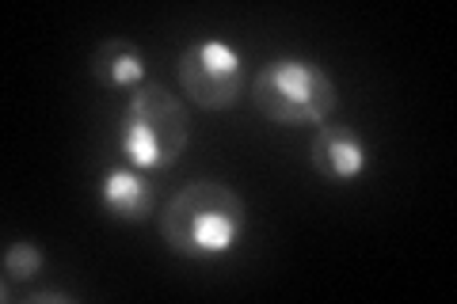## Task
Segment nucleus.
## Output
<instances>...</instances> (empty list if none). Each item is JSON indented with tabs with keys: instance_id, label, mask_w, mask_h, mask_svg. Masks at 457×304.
<instances>
[{
	"instance_id": "f257e3e1",
	"label": "nucleus",
	"mask_w": 457,
	"mask_h": 304,
	"mask_svg": "<svg viewBox=\"0 0 457 304\" xmlns=\"http://www.w3.org/2000/svg\"><path fill=\"white\" fill-rule=\"evenodd\" d=\"M248 228V210L237 191L218 179H195L168 201L161 213V236L176 255L221 259L240 243Z\"/></svg>"
},
{
	"instance_id": "f03ea898",
	"label": "nucleus",
	"mask_w": 457,
	"mask_h": 304,
	"mask_svg": "<svg viewBox=\"0 0 457 304\" xmlns=\"http://www.w3.org/2000/svg\"><path fill=\"white\" fill-rule=\"evenodd\" d=\"M191 119L164 84H141L130 95L119 126V149L137 171H164L187 152Z\"/></svg>"
},
{
	"instance_id": "7ed1b4c3",
	"label": "nucleus",
	"mask_w": 457,
	"mask_h": 304,
	"mask_svg": "<svg viewBox=\"0 0 457 304\" xmlns=\"http://www.w3.org/2000/svg\"><path fill=\"white\" fill-rule=\"evenodd\" d=\"M255 107L275 126H324L339 103L336 80L305 57H275L255 72Z\"/></svg>"
},
{
	"instance_id": "20e7f679",
	"label": "nucleus",
	"mask_w": 457,
	"mask_h": 304,
	"mask_svg": "<svg viewBox=\"0 0 457 304\" xmlns=\"http://www.w3.org/2000/svg\"><path fill=\"white\" fill-rule=\"evenodd\" d=\"M179 88L195 107L225 111L245 92V62L221 38L191 42L179 57Z\"/></svg>"
},
{
	"instance_id": "39448f33",
	"label": "nucleus",
	"mask_w": 457,
	"mask_h": 304,
	"mask_svg": "<svg viewBox=\"0 0 457 304\" xmlns=\"http://www.w3.org/2000/svg\"><path fill=\"white\" fill-rule=\"evenodd\" d=\"M309 164L328 183H354L366 171V144L351 126H320Z\"/></svg>"
},
{
	"instance_id": "423d86ee",
	"label": "nucleus",
	"mask_w": 457,
	"mask_h": 304,
	"mask_svg": "<svg viewBox=\"0 0 457 304\" xmlns=\"http://www.w3.org/2000/svg\"><path fill=\"white\" fill-rule=\"evenodd\" d=\"M99 201H104V210L114 217V221L137 225L153 213L156 191L137 168H114L99 179Z\"/></svg>"
},
{
	"instance_id": "0eeeda50",
	"label": "nucleus",
	"mask_w": 457,
	"mask_h": 304,
	"mask_svg": "<svg viewBox=\"0 0 457 304\" xmlns=\"http://www.w3.org/2000/svg\"><path fill=\"white\" fill-rule=\"evenodd\" d=\"M92 77L107 88H141L145 80V53L126 38L99 42L92 53Z\"/></svg>"
},
{
	"instance_id": "6e6552de",
	"label": "nucleus",
	"mask_w": 457,
	"mask_h": 304,
	"mask_svg": "<svg viewBox=\"0 0 457 304\" xmlns=\"http://www.w3.org/2000/svg\"><path fill=\"white\" fill-rule=\"evenodd\" d=\"M42 270V251L31 240H16L4 248V282H31Z\"/></svg>"
},
{
	"instance_id": "1a4fd4ad",
	"label": "nucleus",
	"mask_w": 457,
	"mask_h": 304,
	"mask_svg": "<svg viewBox=\"0 0 457 304\" xmlns=\"http://www.w3.org/2000/svg\"><path fill=\"white\" fill-rule=\"evenodd\" d=\"M27 300H35V304H46V300H62V304H69L73 297H69V293H57V289H38V293H31Z\"/></svg>"
}]
</instances>
